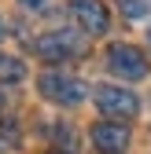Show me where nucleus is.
Masks as SVG:
<instances>
[{
	"label": "nucleus",
	"mask_w": 151,
	"mask_h": 154,
	"mask_svg": "<svg viewBox=\"0 0 151 154\" xmlns=\"http://www.w3.org/2000/svg\"><path fill=\"white\" fill-rule=\"evenodd\" d=\"M92 99H96V106L107 118H137V110H140V99L129 88H118V85H100L92 92Z\"/></svg>",
	"instance_id": "obj_3"
},
{
	"label": "nucleus",
	"mask_w": 151,
	"mask_h": 154,
	"mask_svg": "<svg viewBox=\"0 0 151 154\" xmlns=\"http://www.w3.org/2000/svg\"><path fill=\"white\" fill-rule=\"evenodd\" d=\"M37 88H41L44 99L59 103V106H78L88 95V85L81 81V77H70L63 70H44L41 77H37Z\"/></svg>",
	"instance_id": "obj_1"
},
{
	"label": "nucleus",
	"mask_w": 151,
	"mask_h": 154,
	"mask_svg": "<svg viewBox=\"0 0 151 154\" xmlns=\"http://www.w3.org/2000/svg\"><path fill=\"white\" fill-rule=\"evenodd\" d=\"M107 66H111V73L125 77V81L147 77V59H144V51L133 48V44H111L107 48Z\"/></svg>",
	"instance_id": "obj_4"
},
{
	"label": "nucleus",
	"mask_w": 151,
	"mask_h": 154,
	"mask_svg": "<svg viewBox=\"0 0 151 154\" xmlns=\"http://www.w3.org/2000/svg\"><path fill=\"white\" fill-rule=\"evenodd\" d=\"M92 147L100 154H122L129 147V128L122 121H100L92 125Z\"/></svg>",
	"instance_id": "obj_6"
},
{
	"label": "nucleus",
	"mask_w": 151,
	"mask_h": 154,
	"mask_svg": "<svg viewBox=\"0 0 151 154\" xmlns=\"http://www.w3.org/2000/svg\"><path fill=\"white\" fill-rule=\"evenodd\" d=\"M66 11H70L74 22H78V29L88 33V37H100V33H107V26H111V15H107V8H103V0H70Z\"/></svg>",
	"instance_id": "obj_5"
},
{
	"label": "nucleus",
	"mask_w": 151,
	"mask_h": 154,
	"mask_svg": "<svg viewBox=\"0 0 151 154\" xmlns=\"http://www.w3.org/2000/svg\"><path fill=\"white\" fill-rule=\"evenodd\" d=\"M122 11H125V18H144L151 11V4L147 0H122Z\"/></svg>",
	"instance_id": "obj_8"
},
{
	"label": "nucleus",
	"mask_w": 151,
	"mask_h": 154,
	"mask_svg": "<svg viewBox=\"0 0 151 154\" xmlns=\"http://www.w3.org/2000/svg\"><path fill=\"white\" fill-rule=\"evenodd\" d=\"M0 77H4V81H22L26 66L18 63V59H4V55H0Z\"/></svg>",
	"instance_id": "obj_7"
},
{
	"label": "nucleus",
	"mask_w": 151,
	"mask_h": 154,
	"mask_svg": "<svg viewBox=\"0 0 151 154\" xmlns=\"http://www.w3.org/2000/svg\"><path fill=\"white\" fill-rule=\"evenodd\" d=\"M0 37H4V22H0Z\"/></svg>",
	"instance_id": "obj_10"
},
{
	"label": "nucleus",
	"mask_w": 151,
	"mask_h": 154,
	"mask_svg": "<svg viewBox=\"0 0 151 154\" xmlns=\"http://www.w3.org/2000/svg\"><path fill=\"white\" fill-rule=\"evenodd\" d=\"M26 4H30V8H44V0H26Z\"/></svg>",
	"instance_id": "obj_9"
},
{
	"label": "nucleus",
	"mask_w": 151,
	"mask_h": 154,
	"mask_svg": "<svg viewBox=\"0 0 151 154\" xmlns=\"http://www.w3.org/2000/svg\"><path fill=\"white\" fill-rule=\"evenodd\" d=\"M33 48H37L41 59L63 63V59H78V55H85V51H88V41H85L81 29H52V33H44Z\"/></svg>",
	"instance_id": "obj_2"
}]
</instances>
